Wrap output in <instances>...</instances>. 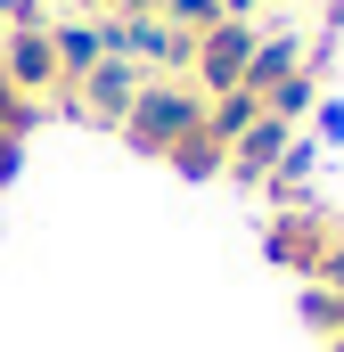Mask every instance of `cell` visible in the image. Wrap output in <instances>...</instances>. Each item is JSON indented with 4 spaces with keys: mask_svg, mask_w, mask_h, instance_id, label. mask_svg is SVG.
Listing matches in <instances>:
<instances>
[{
    "mask_svg": "<svg viewBox=\"0 0 344 352\" xmlns=\"http://www.w3.org/2000/svg\"><path fill=\"white\" fill-rule=\"evenodd\" d=\"M83 8H98V0H83Z\"/></svg>",
    "mask_w": 344,
    "mask_h": 352,
    "instance_id": "obj_2",
    "label": "cell"
},
{
    "mask_svg": "<svg viewBox=\"0 0 344 352\" xmlns=\"http://www.w3.org/2000/svg\"><path fill=\"white\" fill-rule=\"evenodd\" d=\"M0 74H8V82L25 90L33 107L66 90V66H58V41H50V25H41V16H33V25H8V33H0Z\"/></svg>",
    "mask_w": 344,
    "mask_h": 352,
    "instance_id": "obj_1",
    "label": "cell"
}]
</instances>
